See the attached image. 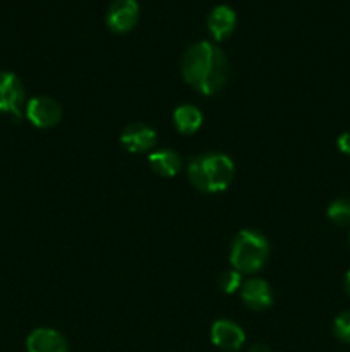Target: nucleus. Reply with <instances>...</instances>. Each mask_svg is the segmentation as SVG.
I'll return each mask as SVG.
<instances>
[{
	"instance_id": "nucleus-1",
	"label": "nucleus",
	"mask_w": 350,
	"mask_h": 352,
	"mask_svg": "<svg viewBox=\"0 0 350 352\" xmlns=\"http://www.w3.org/2000/svg\"><path fill=\"white\" fill-rule=\"evenodd\" d=\"M184 81L196 91L209 96L218 93L229 79V60L211 41H198L185 50L180 62Z\"/></svg>"
},
{
	"instance_id": "nucleus-2",
	"label": "nucleus",
	"mask_w": 350,
	"mask_h": 352,
	"mask_svg": "<svg viewBox=\"0 0 350 352\" xmlns=\"http://www.w3.org/2000/svg\"><path fill=\"white\" fill-rule=\"evenodd\" d=\"M235 167L232 158L218 151L196 155L187 164V179L198 191L222 192L232 184Z\"/></svg>"
},
{
	"instance_id": "nucleus-3",
	"label": "nucleus",
	"mask_w": 350,
	"mask_h": 352,
	"mask_svg": "<svg viewBox=\"0 0 350 352\" xmlns=\"http://www.w3.org/2000/svg\"><path fill=\"white\" fill-rule=\"evenodd\" d=\"M270 256V241L254 229L237 232L230 244V263L239 274H256Z\"/></svg>"
},
{
	"instance_id": "nucleus-4",
	"label": "nucleus",
	"mask_w": 350,
	"mask_h": 352,
	"mask_svg": "<svg viewBox=\"0 0 350 352\" xmlns=\"http://www.w3.org/2000/svg\"><path fill=\"white\" fill-rule=\"evenodd\" d=\"M26 100V89L16 74L0 71V112L21 119Z\"/></svg>"
},
{
	"instance_id": "nucleus-5",
	"label": "nucleus",
	"mask_w": 350,
	"mask_h": 352,
	"mask_svg": "<svg viewBox=\"0 0 350 352\" xmlns=\"http://www.w3.org/2000/svg\"><path fill=\"white\" fill-rule=\"evenodd\" d=\"M26 117L33 126L40 127V129H48L60 122L62 107L57 100L50 98V96H36L27 102Z\"/></svg>"
},
{
	"instance_id": "nucleus-6",
	"label": "nucleus",
	"mask_w": 350,
	"mask_h": 352,
	"mask_svg": "<svg viewBox=\"0 0 350 352\" xmlns=\"http://www.w3.org/2000/svg\"><path fill=\"white\" fill-rule=\"evenodd\" d=\"M106 26L115 33H127L139 19V3L136 0H113L106 10Z\"/></svg>"
},
{
	"instance_id": "nucleus-7",
	"label": "nucleus",
	"mask_w": 350,
	"mask_h": 352,
	"mask_svg": "<svg viewBox=\"0 0 350 352\" xmlns=\"http://www.w3.org/2000/svg\"><path fill=\"white\" fill-rule=\"evenodd\" d=\"M120 141L130 153H146L156 144V133L151 126L144 122H130L124 127Z\"/></svg>"
},
{
	"instance_id": "nucleus-8",
	"label": "nucleus",
	"mask_w": 350,
	"mask_h": 352,
	"mask_svg": "<svg viewBox=\"0 0 350 352\" xmlns=\"http://www.w3.org/2000/svg\"><path fill=\"white\" fill-rule=\"evenodd\" d=\"M240 298L247 308L264 311L273 305V291L263 278H249L240 285Z\"/></svg>"
},
{
	"instance_id": "nucleus-9",
	"label": "nucleus",
	"mask_w": 350,
	"mask_h": 352,
	"mask_svg": "<svg viewBox=\"0 0 350 352\" xmlns=\"http://www.w3.org/2000/svg\"><path fill=\"white\" fill-rule=\"evenodd\" d=\"M211 342L223 351L233 352L244 346L246 342V333L230 320H218L211 327Z\"/></svg>"
},
{
	"instance_id": "nucleus-10",
	"label": "nucleus",
	"mask_w": 350,
	"mask_h": 352,
	"mask_svg": "<svg viewBox=\"0 0 350 352\" xmlns=\"http://www.w3.org/2000/svg\"><path fill=\"white\" fill-rule=\"evenodd\" d=\"M27 352H69L67 340L54 329H36L26 339Z\"/></svg>"
},
{
	"instance_id": "nucleus-11",
	"label": "nucleus",
	"mask_w": 350,
	"mask_h": 352,
	"mask_svg": "<svg viewBox=\"0 0 350 352\" xmlns=\"http://www.w3.org/2000/svg\"><path fill=\"white\" fill-rule=\"evenodd\" d=\"M235 10L229 6H216L208 16V30L216 41H222L230 36L235 30Z\"/></svg>"
},
{
	"instance_id": "nucleus-12",
	"label": "nucleus",
	"mask_w": 350,
	"mask_h": 352,
	"mask_svg": "<svg viewBox=\"0 0 350 352\" xmlns=\"http://www.w3.org/2000/svg\"><path fill=\"white\" fill-rule=\"evenodd\" d=\"M148 162L154 174H158L160 177H174L182 168V158L170 148H160V150L151 151Z\"/></svg>"
},
{
	"instance_id": "nucleus-13",
	"label": "nucleus",
	"mask_w": 350,
	"mask_h": 352,
	"mask_svg": "<svg viewBox=\"0 0 350 352\" xmlns=\"http://www.w3.org/2000/svg\"><path fill=\"white\" fill-rule=\"evenodd\" d=\"M174 124L178 133L182 134H194L202 124V112L196 105L185 103L175 109Z\"/></svg>"
},
{
	"instance_id": "nucleus-14",
	"label": "nucleus",
	"mask_w": 350,
	"mask_h": 352,
	"mask_svg": "<svg viewBox=\"0 0 350 352\" xmlns=\"http://www.w3.org/2000/svg\"><path fill=\"white\" fill-rule=\"evenodd\" d=\"M326 215L336 226H350V199L349 198H338L335 201L329 203Z\"/></svg>"
},
{
	"instance_id": "nucleus-15",
	"label": "nucleus",
	"mask_w": 350,
	"mask_h": 352,
	"mask_svg": "<svg viewBox=\"0 0 350 352\" xmlns=\"http://www.w3.org/2000/svg\"><path fill=\"white\" fill-rule=\"evenodd\" d=\"M218 285L225 294H233L242 285V274H239L237 270L223 272L218 278Z\"/></svg>"
},
{
	"instance_id": "nucleus-16",
	"label": "nucleus",
	"mask_w": 350,
	"mask_h": 352,
	"mask_svg": "<svg viewBox=\"0 0 350 352\" xmlns=\"http://www.w3.org/2000/svg\"><path fill=\"white\" fill-rule=\"evenodd\" d=\"M333 333L338 340L350 344V309L336 316L335 322H333Z\"/></svg>"
},
{
	"instance_id": "nucleus-17",
	"label": "nucleus",
	"mask_w": 350,
	"mask_h": 352,
	"mask_svg": "<svg viewBox=\"0 0 350 352\" xmlns=\"http://www.w3.org/2000/svg\"><path fill=\"white\" fill-rule=\"evenodd\" d=\"M336 146H338V150L342 151V153L349 155L350 157V131L340 134L338 140H336Z\"/></svg>"
},
{
	"instance_id": "nucleus-18",
	"label": "nucleus",
	"mask_w": 350,
	"mask_h": 352,
	"mask_svg": "<svg viewBox=\"0 0 350 352\" xmlns=\"http://www.w3.org/2000/svg\"><path fill=\"white\" fill-rule=\"evenodd\" d=\"M249 352H271V349H270V346H266V344L257 342V344H254L253 347H250Z\"/></svg>"
},
{
	"instance_id": "nucleus-19",
	"label": "nucleus",
	"mask_w": 350,
	"mask_h": 352,
	"mask_svg": "<svg viewBox=\"0 0 350 352\" xmlns=\"http://www.w3.org/2000/svg\"><path fill=\"white\" fill-rule=\"evenodd\" d=\"M345 291L350 298V270L347 272V275H345Z\"/></svg>"
},
{
	"instance_id": "nucleus-20",
	"label": "nucleus",
	"mask_w": 350,
	"mask_h": 352,
	"mask_svg": "<svg viewBox=\"0 0 350 352\" xmlns=\"http://www.w3.org/2000/svg\"><path fill=\"white\" fill-rule=\"evenodd\" d=\"M349 246H350V232H349Z\"/></svg>"
}]
</instances>
